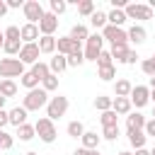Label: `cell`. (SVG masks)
Instances as JSON below:
<instances>
[{"instance_id":"cell-17","label":"cell","mask_w":155,"mask_h":155,"mask_svg":"<svg viewBox=\"0 0 155 155\" xmlns=\"http://www.w3.org/2000/svg\"><path fill=\"white\" fill-rule=\"evenodd\" d=\"M131 92H133L131 80L121 78V80H116V82H114V94H116V97H131Z\"/></svg>"},{"instance_id":"cell-23","label":"cell","mask_w":155,"mask_h":155,"mask_svg":"<svg viewBox=\"0 0 155 155\" xmlns=\"http://www.w3.org/2000/svg\"><path fill=\"white\" fill-rule=\"evenodd\" d=\"M107 19H109V24L111 27H124L126 24V12L124 10H111V12H107Z\"/></svg>"},{"instance_id":"cell-35","label":"cell","mask_w":155,"mask_h":155,"mask_svg":"<svg viewBox=\"0 0 155 155\" xmlns=\"http://www.w3.org/2000/svg\"><path fill=\"white\" fill-rule=\"evenodd\" d=\"M111 104H114V99H111V97H107V94H99V97L94 99V109H99V111H109V109H111Z\"/></svg>"},{"instance_id":"cell-26","label":"cell","mask_w":155,"mask_h":155,"mask_svg":"<svg viewBox=\"0 0 155 155\" xmlns=\"http://www.w3.org/2000/svg\"><path fill=\"white\" fill-rule=\"evenodd\" d=\"M36 44H39V51L41 53H56V39L53 36H41Z\"/></svg>"},{"instance_id":"cell-50","label":"cell","mask_w":155,"mask_h":155,"mask_svg":"<svg viewBox=\"0 0 155 155\" xmlns=\"http://www.w3.org/2000/svg\"><path fill=\"white\" fill-rule=\"evenodd\" d=\"M7 10H10V7H7V2H5V0H0V17H5V15H7Z\"/></svg>"},{"instance_id":"cell-8","label":"cell","mask_w":155,"mask_h":155,"mask_svg":"<svg viewBox=\"0 0 155 155\" xmlns=\"http://www.w3.org/2000/svg\"><path fill=\"white\" fill-rule=\"evenodd\" d=\"M102 36H104L107 41H111V46H116V44H128V34H126V29H121V27L107 24V27L102 29Z\"/></svg>"},{"instance_id":"cell-25","label":"cell","mask_w":155,"mask_h":155,"mask_svg":"<svg viewBox=\"0 0 155 155\" xmlns=\"http://www.w3.org/2000/svg\"><path fill=\"white\" fill-rule=\"evenodd\" d=\"M0 94H2L5 99L15 97V94H17V82H15V80H0Z\"/></svg>"},{"instance_id":"cell-22","label":"cell","mask_w":155,"mask_h":155,"mask_svg":"<svg viewBox=\"0 0 155 155\" xmlns=\"http://www.w3.org/2000/svg\"><path fill=\"white\" fill-rule=\"evenodd\" d=\"M145 140H148L145 131H128V143H131V145H133L136 150L145 148Z\"/></svg>"},{"instance_id":"cell-29","label":"cell","mask_w":155,"mask_h":155,"mask_svg":"<svg viewBox=\"0 0 155 155\" xmlns=\"http://www.w3.org/2000/svg\"><path fill=\"white\" fill-rule=\"evenodd\" d=\"M119 114L114 111V109H109V111H102V116H99V121H102V128H107V126H119Z\"/></svg>"},{"instance_id":"cell-36","label":"cell","mask_w":155,"mask_h":155,"mask_svg":"<svg viewBox=\"0 0 155 155\" xmlns=\"http://www.w3.org/2000/svg\"><path fill=\"white\" fill-rule=\"evenodd\" d=\"M97 78L104 80V82H109V80L116 78V68H114V65H109V68H97Z\"/></svg>"},{"instance_id":"cell-55","label":"cell","mask_w":155,"mask_h":155,"mask_svg":"<svg viewBox=\"0 0 155 155\" xmlns=\"http://www.w3.org/2000/svg\"><path fill=\"white\" fill-rule=\"evenodd\" d=\"M116 155H133V153H128V150H121V153H116Z\"/></svg>"},{"instance_id":"cell-15","label":"cell","mask_w":155,"mask_h":155,"mask_svg":"<svg viewBox=\"0 0 155 155\" xmlns=\"http://www.w3.org/2000/svg\"><path fill=\"white\" fill-rule=\"evenodd\" d=\"M111 109H114L119 116H128V114H131V109H133V104H131V99H128V97H114Z\"/></svg>"},{"instance_id":"cell-59","label":"cell","mask_w":155,"mask_h":155,"mask_svg":"<svg viewBox=\"0 0 155 155\" xmlns=\"http://www.w3.org/2000/svg\"><path fill=\"white\" fill-rule=\"evenodd\" d=\"M150 155H155V148H153V150H150Z\"/></svg>"},{"instance_id":"cell-3","label":"cell","mask_w":155,"mask_h":155,"mask_svg":"<svg viewBox=\"0 0 155 155\" xmlns=\"http://www.w3.org/2000/svg\"><path fill=\"white\" fill-rule=\"evenodd\" d=\"M68 97H63V94H56V97H51L48 99V104H46V119H51V121H56V119H61V116H65V111H68Z\"/></svg>"},{"instance_id":"cell-51","label":"cell","mask_w":155,"mask_h":155,"mask_svg":"<svg viewBox=\"0 0 155 155\" xmlns=\"http://www.w3.org/2000/svg\"><path fill=\"white\" fill-rule=\"evenodd\" d=\"M133 155H150V150H145V148H140V150H136Z\"/></svg>"},{"instance_id":"cell-20","label":"cell","mask_w":155,"mask_h":155,"mask_svg":"<svg viewBox=\"0 0 155 155\" xmlns=\"http://www.w3.org/2000/svg\"><path fill=\"white\" fill-rule=\"evenodd\" d=\"M48 68H51V73H53V75H58V73H63V70L68 68V56H61V53H56V56L51 58V63H48Z\"/></svg>"},{"instance_id":"cell-52","label":"cell","mask_w":155,"mask_h":155,"mask_svg":"<svg viewBox=\"0 0 155 155\" xmlns=\"http://www.w3.org/2000/svg\"><path fill=\"white\" fill-rule=\"evenodd\" d=\"M5 46V31H0V48Z\"/></svg>"},{"instance_id":"cell-61","label":"cell","mask_w":155,"mask_h":155,"mask_svg":"<svg viewBox=\"0 0 155 155\" xmlns=\"http://www.w3.org/2000/svg\"><path fill=\"white\" fill-rule=\"evenodd\" d=\"M153 119H155V109H153Z\"/></svg>"},{"instance_id":"cell-33","label":"cell","mask_w":155,"mask_h":155,"mask_svg":"<svg viewBox=\"0 0 155 155\" xmlns=\"http://www.w3.org/2000/svg\"><path fill=\"white\" fill-rule=\"evenodd\" d=\"M78 15H82V17H92V15H94V2H92V0H82V2H78Z\"/></svg>"},{"instance_id":"cell-60","label":"cell","mask_w":155,"mask_h":155,"mask_svg":"<svg viewBox=\"0 0 155 155\" xmlns=\"http://www.w3.org/2000/svg\"><path fill=\"white\" fill-rule=\"evenodd\" d=\"M153 65H155V56H153Z\"/></svg>"},{"instance_id":"cell-14","label":"cell","mask_w":155,"mask_h":155,"mask_svg":"<svg viewBox=\"0 0 155 155\" xmlns=\"http://www.w3.org/2000/svg\"><path fill=\"white\" fill-rule=\"evenodd\" d=\"M145 124H148V119H145L143 114H138V111H131V114L126 116V128H128V131H143Z\"/></svg>"},{"instance_id":"cell-1","label":"cell","mask_w":155,"mask_h":155,"mask_svg":"<svg viewBox=\"0 0 155 155\" xmlns=\"http://www.w3.org/2000/svg\"><path fill=\"white\" fill-rule=\"evenodd\" d=\"M48 92L44 90V87H36V90H29L27 94H24V99H22V107L27 109V111H39V109H44L46 104H48Z\"/></svg>"},{"instance_id":"cell-43","label":"cell","mask_w":155,"mask_h":155,"mask_svg":"<svg viewBox=\"0 0 155 155\" xmlns=\"http://www.w3.org/2000/svg\"><path fill=\"white\" fill-rule=\"evenodd\" d=\"M140 70H143L145 75L155 78V65H153V58H145V61H140Z\"/></svg>"},{"instance_id":"cell-16","label":"cell","mask_w":155,"mask_h":155,"mask_svg":"<svg viewBox=\"0 0 155 155\" xmlns=\"http://www.w3.org/2000/svg\"><path fill=\"white\" fill-rule=\"evenodd\" d=\"M126 34H128V41H133L136 46H138V44H143V41L148 39V31H145V27H140V24H133V27H131Z\"/></svg>"},{"instance_id":"cell-45","label":"cell","mask_w":155,"mask_h":155,"mask_svg":"<svg viewBox=\"0 0 155 155\" xmlns=\"http://www.w3.org/2000/svg\"><path fill=\"white\" fill-rule=\"evenodd\" d=\"M143 131H145V136H150V138H155V119H150V121L145 124V128H143Z\"/></svg>"},{"instance_id":"cell-18","label":"cell","mask_w":155,"mask_h":155,"mask_svg":"<svg viewBox=\"0 0 155 155\" xmlns=\"http://www.w3.org/2000/svg\"><path fill=\"white\" fill-rule=\"evenodd\" d=\"M7 114H10V124H12V126L19 128L22 124H27V109H24V107H15V109H10Z\"/></svg>"},{"instance_id":"cell-62","label":"cell","mask_w":155,"mask_h":155,"mask_svg":"<svg viewBox=\"0 0 155 155\" xmlns=\"http://www.w3.org/2000/svg\"><path fill=\"white\" fill-rule=\"evenodd\" d=\"M153 56H155V53H153Z\"/></svg>"},{"instance_id":"cell-57","label":"cell","mask_w":155,"mask_h":155,"mask_svg":"<svg viewBox=\"0 0 155 155\" xmlns=\"http://www.w3.org/2000/svg\"><path fill=\"white\" fill-rule=\"evenodd\" d=\"M24 155H39V153H34V150H29V153H24Z\"/></svg>"},{"instance_id":"cell-34","label":"cell","mask_w":155,"mask_h":155,"mask_svg":"<svg viewBox=\"0 0 155 155\" xmlns=\"http://www.w3.org/2000/svg\"><path fill=\"white\" fill-rule=\"evenodd\" d=\"M22 41H7L5 39V46H2V51L7 53V56H19V51H22Z\"/></svg>"},{"instance_id":"cell-42","label":"cell","mask_w":155,"mask_h":155,"mask_svg":"<svg viewBox=\"0 0 155 155\" xmlns=\"http://www.w3.org/2000/svg\"><path fill=\"white\" fill-rule=\"evenodd\" d=\"M102 138L116 140V138H119V126H107V128H102Z\"/></svg>"},{"instance_id":"cell-28","label":"cell","mask_w":155,"mask_h":155,"mask_svg":"<svg viewBox=\"0 0 155 155\" xmlns=\"http://www.w3.org/2000/svg\"><path fill=\"white\" fill-rule=\"evenodd\" d=\"M19 82H22V85H24V87H27V90H36V87H39V82H41V80H39V78H36V75H34V73H31V70H27V73H24V75H22V78H19Z\"/></svg>"},{"instance_id":"cell-38","label":"cell","mask_w":155,"mask_h":155,"mask_svg":"<svg viewBox=\"0 0 155 155\" xmlns=\"http://www.w3.org/2000/svg\"><path fill=\"white\" fill-rule=\"evenodd\" d=\"M41 87L46 90V92H53V90H58V75H48L46 80H41Z\"/></svg>"},{"instance_id":"cell-39","label":"cell","mask_w":155,"mask_h":155,"mask_svg":"<svg viewBox=\"0 0 155 155\" xmlns=\"http://www.w3.org/2000/svg\"><path fill=\"white\" fill-rule=\"evenodd\" d=\"M12 143H15V138H12L5 128H0V150H10Z\"/></svg>"},{"instance_id":"cell-56","label":"cell","mask_w":155,"mask_h":155,"mask_svg":"<svg viewBox=\"0 0 155 155\" xmlns=\"http://www.w3.org/2000/svg\"><path fill=\"white\" fill-rule=\"evenodd\" d=\"M2 107H5V97L0 94V109H2Z\"/></svg>"},{"instance_id":"cell-2","label":"cell","mask_w":155,"mask_h":155,"mask_svg":"<svg viewBox=\"0 0 155 155\" xmlns=\"http://www.w3.org/2000/svg\"><path fill=\"white\" fill-rule=\"evenodd\" d=\"M27 70H24V63L19 58H2L0 61V78L2 80H12V78H22Z\"/></svg>"},{"instance_id":"cell-54","label":"cell","mask_w":155,"mask_h":155,"mask_svg":"<svg viewBox=\"0 0 155 155\" xmlns=\"http://www.w3.org/2000/svg\"><path fill=\"white\" fill-rule=\"evenodd\" d=\"M148 7H150V10H155V0H150V2H148Z\"/></svg>"},{"instance_id":"cell-46","label":"cell","mask_w":155,"mask_h":155,"mask_svg":"<svg viewBox=\"0 0 155 155\" xmlns=\"http://www.w3.org/2000/svg\"><path fill=\"white\" fill-rule=\"evenodd\" d=\"M5 2H7L10 10H19V7H24V0H5Z\"/></svg>"},{"instance_id":"cell-37","label":"cell","mask_w":155,"mask_h":155,"mask_svg":"<svg viewBox=\"0 0 155 155\" xmlns=\"http://www.w3.org/2000/svg\"><path fill=\"white\" fill-rule=\"evenodd\" d=\"M114 65V58H111V51H102L99 58H97V68H109Z\"/></svg>"},{"instance_id":"cell-44","label":"cell","mask_w":155,"mask_h":155,"mask_svg":"<svg viewBox=\"0 0 155 155\" xmlns=\"http://www.w3.org/2000/svg\"><path fill=\"white\" fill-rule=\"evenodd\" d=\"M85 63V53H75V56H68V68H78Z\"/></svg>"},{"instance_id":"cell-32","label":"cell","mask_w":155,"mask_h":155,"mask_svg":"<svg viewBox=\"0 0 155 155\" xmlns=\"http://www.w3.org/2000/svg\"><path fill=\"white\" fill-rule=\"evenodd\" d=\"M65 131H68L70 138H82V136H85V126H82V121H70Z\"/></svg>"},{"instance_id":"cell-31","label":"cell","mask_w":155,"mask_h":155,"mask_svg":"<svg viewBox=\"0 0 155 155\" xmlns=\"http://www.w3.org/2000/svg\"><path fill=\"white\" fill-rule=\"evenodd\" d=\"M31 73H34L39 80H46V78L51 75V68H48V63H41V61H39V63L31 65Z\"/></svg>"},{"instance_id":"cell-7","label":"cell","mask_w":155,"mask_h":155,"mask_svg":"<svg viewBox=\"0 0 155 155\" xmlns=\"http://www.w3.org/2000/svg\"><path fill=\"white\" fill-rule=\"evenodd\" d=\"M22 10H24V19H27L29 24H39V22H41V17L46 15L39 0H27Z\"/></svg>"},{"instance_id":"cell-41","label":"cell","mask_w":155,"mask_h":155,"mask_svg":"<svg viewBox=\"0 0 155 155\" xmlns=\"http://www.w3.org/2000/svg\"><path fill=\"white\" fill-rule=\"evenodd\" d=\"M65 10H68V2H65V0H51V12H53L56 17L63 15Z\"/></svg>"},{"instance_id":"cell-10","label":"cell","mask_w":155,"mask_h":155,"mask_svg":"<svg viewBox=\"0 0 155 155\" xmlns=\"http://www.w3.org/2000/svg\"><path fill=\"white\" fill-rule=\"evenodd\" d=\"M128 99H131V104H133L136 109H140V107H145V104L150 102V87H145V85H136Z\"/></svg>"},{"instance_id":"cell-53","label":"cell","mask_w":155,"mask_h":155,"mask_svg":"<svg viewBox=\"0 0 155 155\" xmlns=\"http://www.w3.org/2000/svg\"><path fill=\"white\" fill-rule=\"evenodd\" d=\"M150 99L155 102V87H150Z\"/></svg>"},{"instance_id":"cell-4","label":"cell","mask_w":155,"mask_h":155,"mask_svg":"<svg viewBox=\"0 0 155 155\" xmlns=\"http://www.w3.org/2000/svg\"><path fill=\"white\" fill-rule=\"evenodd\" d=\"M34 128H36V136L44 140V143H53L56 140V136H58V131H56V126H53V121L51 119H39L36 124H34Z\"/></svg>"},{"instance_id":"cell-13","label":"cell","mask_w":155,"mask_h":155,"mask_svg":"<svg viewBox=\"0 0 155 155\" xmlns=\"http://www.w3.org/2000/svg\"><path fill=\"white\" fill-rule=\"evenodd\" d=\"M19 34H22V44H36V39H41L39 36L41 34L39 31V24H29V22L19 27Z\"/></svg>"},{"instance_id":"cell-24","label":"cell","mask_w":155,"mask_h":155,"mask_svg":"<svg viewBox=\"0 0 155 155\" xmlns=\"http://www.w3.org/2000/svg\"><path fill=\"white\" fill-rule=\"evenodd\" d=\"M70 39H75V41H87L90 39V31H87V27L85 24H73V29H70V34H68Z\"/></svg>"},{"instance_id":"cell-48","label":"cell","mask_w":155,"mask_h":155,"mask_svg":"<svg viewBox=\"0 0 155 155\" xmlns=\"http://www.w3.org/2000/svg\"><path fill=\"white\" fill-rule=\"evenodd\" d=\"M73 155H99V150H87V148H78Z\"/></svg>"},{"instance_id":"cell-58","label":"cell","mask_w":155,"mask_h":155,"mask_svg":"<svg viewBox=\"0 0 155 155\" xmlns=\"http://www.w3.org/2000/svg\"><path fill=\"white\" fill-rule=\"evenodd\" d=\"M150 87H155V78H150Z\"/></svg>"},{"instance_id":"cell-21","label":"cell","mask_w":155,"mask_h":155,"mask_svg":"<svg viewBox=\"0 0 155 155\" xmlns=\"http://www.w3.org/2000/svg\"><path fill=\"white\" fill-rule=\"evenodd\" d=\"M128 53H131L128 44H116V46H111V58H116V63H126Z\"/></svg>"},{"instance_id":"cell-5","label":"cell","mask_w":155,"mask_h":155,"mask_svg":"<svg viewBox=\"0 0 155 155\" xmlns=\"http://www.w3.org/2000/svg\"><path fill=\"white\" fill-rule=\"evenodd\" d=\"M102 51H104V36L102 34H90L87 46H85V61H97Z\"/></svg>"},{"instance_id":"cell-27","label":"cell","mask_w":155,"mask_h":155,"mask_svg":"<svg viewBox=\"0 0 155 155\" xmlns=\"http://www.w3.org/2000/svg\"><path fill=\"white\" fill-rule=\"evenodd\" d=\"M90 22H92V27H94V29H104V27L109 24L107 12H102V10H94V15L90 17Z\"/></svg>"},{"instance_id":"cell-11","label":"cell","mask_w":155,"mask_h":155,"mask_svg":"<svg viewBox=\"0 0 155 155\" xmlns=\"http://www.w3.org/2000/svg\"><path fill=\"white\" fill-rule=\"evenodd\" d=\"M39 44H24L22 46V51H19V61L24 63V65H34V63H39Z\"/></svg>"},{"instance_id":"cell-19","label":"cell","mask_w":155,"mask_h":155,"mask_svg":"<svg viewBox=\"0 0 155 155\" xmlns=\"http://www.w3.org/2000/svg\"><path fill=\"white\" fill-rule=\"evenodd\" d=\"M80 140H82V148H87V150H97L102 136H97V131H85V136H82Z\"/></svg>"},{"instance_id":"cell-6","label":"cell","mask_w":155,"mask_h":155,"mask_svg":"<svg viewBox=\"0 0 155 155\" xmlns=\"http://www.w3.org/2000/svg\"><path fill=\"white\" fill-rule=\"evenodd\" d=\"M56 51L61 56H75V53H82V44L70 36H61V39H56Z\"/></svg>"},{"instance_id":"cell-30","label":"cell","mask_w":155,"mask_h":155,"mask_svg":"<svg viewBox=\"0 0 155 155\" xmlns=\"http://www.w3.org/2000/svg\"><path fill=\"white\" fill-rule=\"evenodd\" d=\"M34 136H36V128H34L31 124H22V126L17 128V138H19V140H31Z\"/></svg>"},{"instance_id":"cell-40","label":"cell","mask_w":155,"mask_h":155,"mask_svg":"<svg viewBox=\"0 0 155 155\" xmlns=\"http://www.w3.org/2000/svg\"><path fill=\"white\" fill-rule=\"evenodd\" d=\"M5 39H7V41H22V34H19V27H15V24H10V27L5 29Z\"/></svg>"},{"instance_id":"cell-12","label":"cell","mask_w":155,"mask_h":155,"mask_svg":"<svg viewBox=\"0 0 155 155\" xmlns=\"http://www.w3.org/2000/svg\"><path fill=\"white\" fill-rule=\"evenodd\" d=\"M56 29H58V17H56L53 12H46V15L41 17V22H39V31H41V36H53Z\"/></svg>"},{"instance_id":"cell-49","label":"cell","mask_w":155,"mask_h":155,"mask_svg":"<svg viewBox=\"0 0 155 155\" xmlns=\"http://www.w3.org/2000/svg\"><path fill=\"white\" fill-rule=\"evenodd\" d=\"M136 61H138V56H136V51L131 48V53H128V58H126V63L131 65V63H136Z\"/></svg>"},{"instance_id":"cell-9","label":"cell","mask_w":155,"mask_h":155,"mask_svg":"<svg viewBox=\"0 0 155 155\" xmlns=\"http://www.w3.org/2000/svg\"><path fill=\"white\" fill-rule=\"evenodd\" d=\"M124 12L128 19H153V10L148 5H140V2H128V7Z\"/></svg>"},{"instance_id":"cell-47","label":"cell","mask_w":155,"mask_h":155,"mask_svg":"<svg viewBox=\"0 0 155 155\" xmlns=\"http://www.w3.org/2000/svg\"><path fill=\"white\" fill-rule=\"evenodd\" d=\"M7 124H10V114H7L5 109H0V128H5Z\"/></svg>"}]
</instances>
